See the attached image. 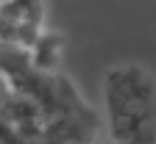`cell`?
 I'll return each mask as SVG.
<instances>
[{"label": "cell", "instance_id": "7a4b0ae2", "mask_svg": "<svg viewBox=\"0 0 156 144\" xmlns=\"http://www.w3.org/2000/svg\"><path fill=\"white\" fill-rule=\"evenodd\" d=\"M62 50H64V39L58 33H39L34 39V67L53 72L62 61Z\"/></svg>", "mask_w": 156, "mask_h": 144}, {"label": "cell", "instance_id": "6da1fadb", "mask_svg": "<svg viewBox=\"0 0 156 144\" xmlns=\"http://www.w3.org/2000/svg\"><path fill=\"white\" fill-rule=\"evenodd\" d=\"M112 144H156V78L140 64H117L103 78Z\"/></svg>", "mask_w": 156, "mask_h": 144}, {"label": "cell", "instance_id": "3957f363", "mask_svg": "<svg viewBox=\"0 0 156 144\" xmlns=\"http://www.w3.org/2000/svg\"><path fill=\"white\" fill-rule=\"evenodd\" d=\"M3 94H6V86H3V80H0V100H3Z\"/></svg>", "mask_w": 156, "mask_h": 144}]
</instances>
